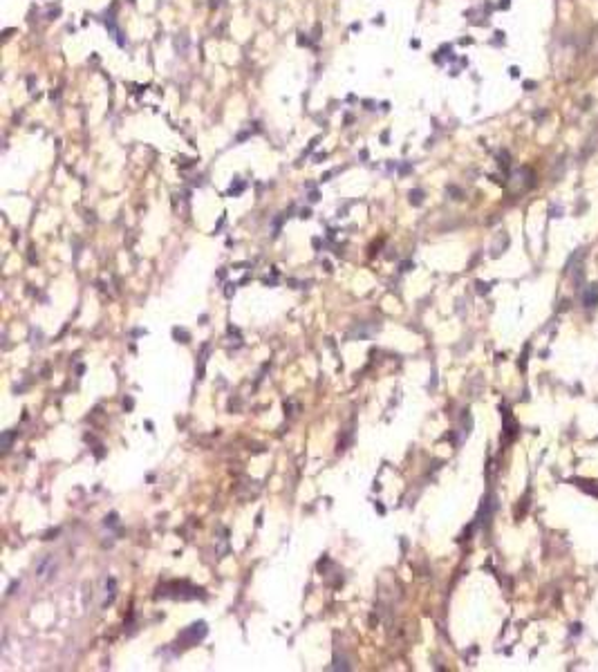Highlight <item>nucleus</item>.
Segmentation results:
<instances>
[{"label":"nucleus","mask_w":598,"mask_h":672,"mask_svg":"<svg viewBox=\"0 0 598 672\" xmlns=\"http://www.w3.org/2000/svg\"><path fill=\"white\" fill-rule=\"evenodd\" d=\"M582 302H585V307H594L596 302H598V285H591L589 289H587V294L582 296Z\"/></svg>","instance_id":"1"}]
</instances>
